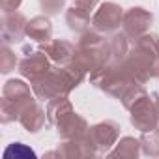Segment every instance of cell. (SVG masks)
I'll return each mask as SVG.
<instances>
[{
	"label": "cell",
	"mask_w": 159,
	"mask_h": 159,
	"mask_svg": "<svg viewBox=\"0 0 159 159\" xmlns=\"http://www.w3.org/2000/svg\"><path fill=\"white\" fill-rule=\"evenodd\" d=\"M23 0H2V11L10 13V11H17Z\"/></svg>",
	"instance_id": "obj_26"
},
{
	"label": "cell",
	"mask_w": 159,
	"mask_h": 159,
	"mask_svg": "<svg viewBox=\"0 0 159 159\" xmlns=\"http://www.w3.org/2000/svg\"><path fill=\"white\" fill-rule=\"evenodd\" d=\"M131 39L124 34V32H116V34H112V38L109 39V43H111V52H112V60L114 62H122L124 58H125V54L129 52V49H131V43H129Z\"/></svg>",
	"instance_id": "obj_19"
},
{
	"label": "cell",
	"mask_w": 159,
	"mask_h": 159,
	"mask_svg": "<svg viewBox=\"0 0 159 159\" xmlns=\"http://www.w3.org/2000/svg\"><path fill=\"white\" fill-rule=\"evenodd\" d=\"M36 98L32 84H26L21 79H10L2 88V101H0V120L2 124L19 122L23 109L32 103Z\"/></svg>",
	"instance_id": "obj_2"
},
{
	"label": "cell",
	"mask_w": 159,
	"mask_h": 159,
	"mask_svg": "<svg viewBox=\"0 0 159 159\" xmlns=\"http://www.w3.org/2000/svg\"><path fill=\"white\" fill-rule=\"evenodd\" d=\"M140 148H142V153L148 155V157H159V127L148 131V133H142L140 137Z\"/></svg>",
	"instance_id": "obj_20"
},
{
	"label": "cell",
	"mask_w": 159,
	"mask_h": 159,
	"mask_svg": "<svg viewBox=\"0 0 159 159\" xmlns=\"http://www.w3.org/2000/svg\"><path fill=\"white\" fill-rule=\"evenodd\" d=\"M155 96H157V107H159V94H155Z\"/></svg>",
	"instance_id": "obj_27"
},
{
	"label": "cell",
	"mask_w": 159,
	"mask_h": 159,
	"mask_svg": "<svg viewBox=\"0 0 159 159\" xmlns=\"http://www.w3.org/2000/svg\"><path fill=\"white\" fill-rule=\"evenodd\" d=\"M142 152L140 148V139L135 137H122L114 144V148L107 153L112 159H137L139 153Z\"/></svg>",
	"instance_id": "obj_16"
},
{
	"label": "cell",
	"mask_w": 159,
	"mask_h": 159,
	"mask_svg": "<svg viewBox=\"0 0 159 159\" xmlns=\"http://www.w3.org/2000/svg\"><path fill=\"white\" fill-rule=\"evenodd\" d=\"M26 17L19 11H10L2 15L0 30H2V41L11 45V43H21L26 38Z\"/></svg>",
	"instance_id": "obj_10"
},
{
	"label": "cell",
	"mask_w": 159,
	"mask_h": 159,
	"mask_svg": "<svg viewBox=\"0 0 159 159\" xmlns=\"http://www.w3.org/2000/svg\"><path fill=\"white\" fill-rule=\"evenodd\" d=\"M152 23H153V15H152L148 10H144V8H140V6H133V8L125 10V13H124L122 32H124L131 41H135V39H139L140 36L148 34Z\"/></svg>",
	"instance_id": "obj_8"
},
{
	"label": "cell",
	"mask_w": 159,
	"mask_h": 159,
	"mask_svg": "<svg viewBox=\"0 0 159 159\" xmlns=\"http://www.w3.org/2000/svg\"><path fill=\"white\" fill-rule=\"evenodd\" d=\"M58 153L60 157L66 159H83V157H98V150L94 148V144L83 137V139H75V140H62V144L58 146Z\"/></svg>",
	"instance_id": "obj_13"
},
{
	"label": "cell",
	"mask_w": 159,
	"mask_h": 159,
	"mask_svg": "<svg viewBox=\"0 0 159 159\" xmlns=\"http://www.w3.org/2000/svg\"><path fill=\"white\" fill-rule=\"evenodd\" d=\"M90 83L98 90L105 92L107 96H111L114 99H120L122 94L127 90V86L131 83H135V79L131 77V73L125 69V66L122 62H114L112 60L109 66L90 73Z\"/></svg>",
	"instance_id": "obj_3"
},
{
	"label": "cell",
	"mask_w": 159,
	"mask_h": 159,
	"mask_svg": "<svg viewBox=\"0 0 159 159\" xmlns=\"http://www.w3.org/2000/svg\"><path fill=\"white\" fill-rule=\"evenodd\" d=\"M148 92H146V88H144V84L142 83H131L129 86H127V90L122 94V98H120V101H122V105H124V109H131L140 98H144Z\"/></svg>",
	"instance_id": "obj_21"
},
{
	"label": "cell",
	"mask_w": 159,
	"mask_h": 159,
	"mask_svg": "<svg viewBox=\"0 0 159 159\" xmlns=\"http://www.w3.org/2000/svg\"><path fill=\"white\" fill-rule=\"evenodd\" d=\"M66 25L75 34H84L92 26L90 11L81 10V8H77V6H71L69 10H66Z\"/></svg>",
	"instance_id": "obj_17"
},
{
	"label": "cell",
	"mask_w": 159,
	"mask_h": 159,
	"mask_svg": "<svg viewBox=\"0 0 159 159\" xmlns=\"http://www.w3.org/2000/svg\"><path fill=\"white\" fill-rule=\"evenodd\" d=\"M15 67H19V60H17V54L11 51V47L8 43L2 45V49H0V71H2L4 75L11 73Z\"/></svg>",
	"instance_id": "obj_22"
},
{
	"label": "cell",
	"mask_w": 159,
	"mask_h": 159,
	"mask_svg": "<svg viewBox=\"0 0 159 159\" xmlns=\"http://www.w3.org/2000/svg\"><path fill=\"white\" fill-rule=\"evenodd\" d=\"M26 38H30L36 43H47L52 38V23L49 15H38L32 17L26 25Z\"/></svg>",
	"instance_id": "obj_15"
},
{
	"label": "cell",
	"mask_w": 159,
	"mask_h": 159,
	"mask_svg": "<svg viewBox=\"0 0 159 159\" xmlns=\"http://www.w3.org/2000/svg\"><path fill=\"white\" fill-rule=\"evenodd\" d=\"M73 103L66 98H56V99H51L47 101V120L51 125H56L64 116H67L69 112H73Z\"/></svg>",
	"instance_id": "obj_18"
},
{
	"label": "cell",
	"mask_w": 159,
	"mask_h": 159,
	"mask_svg": "<svg viewBox=\"0 0 159 159\" xmlns=\"http://www.w3.org/2000/svg\"><path fill=\"white\" fill-rule=\"evenodd\" d=\"M45 118H47V109H43L39 105V99H34L32 103H28L23 109V112L19 116V124L28 133H38L45 125Z\"/></svg>",
	"instance_id": "obj_14"
},
{
	"label": "cell",
	"mask_w": 159,
	"mask_h": 159,
	"mask_svg": "<svg viewBox=\"0 0 159 159\" xmlns=\"http://www.w3.org/2000/svg\"><path fill=\"white\" fill-rule=\"evenodd\" d=\"M41 51L51 58L54 66H67L77 56V45H73L67 39H51L47 43H41Z\"/></svg>",
	"instance_id": "obj_12"
},
{
	"label": "cell",
	"mask_w": 159,
	"mask_h": 159,
	"mask_svg": "<svg viewBox=\"0 0 159 159\" xmlns=\"http://www.w3.org/2000/svg\"><path fill=\"white\" fill-rule=\"evenodd\" d=\"M4 157H6V159H10V157H36V153H34V150L28 148L26 144H23V142H13V144H10V146L4 150Z\"/></svg>",
	"instance_id": "obj_23"
},
{
	"label": "cell",
	"mask_w": 159,
	"mask_h": 159,
	"mask_svg": "<svg viewBox=\"0 0 159 159\" xmlns=\"http://www.w3.org/2000/svg\"><path fill=\"white\" fill-rule=\"evenodd\" d=\"M124 8L116 2H103L92 15V28L103 36H112L124 23Z\"/></svg>",
	"instance_id": "obj_6"
},
{
	"label": "cell",
	"mask_w": 159,
	"mask_h": 159,
	"mask_svg": "<svg viewBox=\"0 0 159 159\" xmlns=\"http://www.w3.org/2000/svg\"><path fill=\"white\" fill-rule=\"evenodd\" d=\"M88 73L101 69L112 62V52H111V43L105 39L103 34L92 30H86L81 34V39L77 41V56Z\"/></svg>",
	"instance_id": "obj_1"
},
{
	"label": "cell",
	"mask_w": 159,
	"mask_h": 159,
	"mask_svg": "<svg viewBox=\"0 0 159 159\" xmlns=\"http://www.w3.org/2000/svg\"><path fill=\"white\" fill-rule=\"evenodd\" d=\"M66 2L67 0H39V8L43 15L54 17V15H60V11L66 8Z\"/></svg>",
	"instance_id": "obj_24"
},
{
	"label": "cell",
	"mask_w": 159,
	"mask_h": 159,
	"mask_svg": "<svg viewBox=\"0 0 159 159\" xmlns=\"http://www.w3.org/2000/svg\"><path fill=\"white\" fill-rule=\"evenodd\" d=\"M30 84H32V90L39 101H51L56 98H66V96H69L71 90H75L73 81L66 73V69L60 66L51 67L45 75H41L38 81H34Z\"/></svg>",
	"instance_id": "obj_4"
},
{
	"label": "cell",
	"mask_w": 159,
	"mask_h": 159,
	"mask_svg": "<svg viewBox=\"0 0 159 159\" xmlns=\"http://www.w3.org/2000/svg\"><path fill=\"white\" fill-rule=\"evenodd\" d=\"M129 122L131 125L140 131L148 133L155 127H159V107H157V96L146 94L140 98L131 109H129Z\"/></svg>",
	"instance_id": "obj_5"
},
{
	"label": "cell",
	"mask_w": 159,
	"mask_h": 159,
	"mask_svg": "<svg viewBox=\"0 0 159 159\" xmlns=\"http://www.w3.org/2000/svg\"><path fill=\"white\" fill-rule=\"evenodd\" d=\"M56 133L62 140H75V139H83L88 133V122L84 116H81L79 112H69L67 116H64L56 125Z\"/></svg>",
	"instance_id": "obj_11"
},
{
	"label": "cell",
	"mask_w": 159,
	"mask_h": 159,
	"mask_svg": "<svg viewBox=\"0 0 159 159\" xmlns=\"http://www.w3.org/2000/svg\"><path fill=\"white\" fill-rule=\"evenodd\" d=\"M98 2H99V0H73V6L81 8V10H86V11L92 13V10L98 6Z\"/></svg>",
	"instance_id": "obj_25"
},
{
	"label": "cell",
	"mask_w": 159,
	"mask_h": 159,
	"mask_svg": "<svg viewBox=\"0 0 159 159\" xmlns=\"http://www.w3.org/2000/svg\"><path fill=\"white\" fill-rule=\"evenodd\" d=\"M120 124L114 120H103L88 127L86 139L94 144L99 155H107L120 139Z\"/></svg>",
	"instance_id": "obj_7"
},
{
	"label": "cell",
	"mask_w": 159,
	"mask_h": 159,
	"mask_svg": "<svg viewBox=\"0 0 159 159\" xmlns=\"http://www.w3.org/2000/svg\"><path fill=\"white\" fill-rule=\"evenodd\" d=\"M51 64L52 62L45 54V51H41V49L39 51H30V49H26V56L23 60H19L17 71L21 73V77L26 79V81L34 83V81H38L41 75H45L52 67Z\"/></svg>",
	"instance_id": "obj_9"
}]
</instances>
